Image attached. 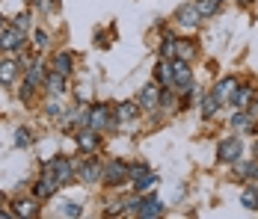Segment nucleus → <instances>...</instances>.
<instances>
[{
	"label": "nucleus",
	"mask_w": 258,
	"mask_h": 219,
	"mask_svg": "<svg viewBox=\"0 0 258 219\" xmlns=\"http://www.w3.org/2000/svg\"><path fill=\"white\" fill-rule=\"evenodd\" d=\"M128 178H131V166L125 160H107L104 163L101 181L107 187H122V184H128Z\"/></svg>",
	"instance_id": "f257e3e1"
},
{
	"label": "nucleus",
	"mask_w": 258,
	"mask_h": 219,
	"mask_svg": "<svg viewBox=\"0 0 258 219\" xmlns=\"http://www.w3.org/2000/svg\"><path fill=\"white\" fill-rule=\"evenodd\" d=\"M45 169L59 181V187H66V184H72V181L78 178V172H75V166H72V160H69V157H62V154H56Z\"/></svg>",
	"instance_id": "f03ea898"
},
{
	"label": "nucleus",
	"mask_w": 258,
	"mask_h": 219,
	"mask_svg": "<svg viewBox=\"0 0 258 219\" xmlns=\"http://www.w3.org/2000/svg\"><path fill=\"white\" fill-rule=\"evenodd\" d=\"M24 48V30L15 24H6V30L0 33V50H6V53H18V50Z\"/></svg>",
	"instance_id": "7ed1b4c3"
},
{
	"label": "nucleus",
	"mask_w": 258,
	"mask_h": 219,
	"mask_svg": "<svg viewBox=\"0 0 258 219\" xmlns=\"http://www.w3.org/2000/svg\"><path fill=\"white\" fill-rule=\"evenodd\" d=\"M240 151H243V142L237 136H226L220 145H217V160L220 163H237L240 160Z\"/></svg>",
	"instance_id": "20e7f679"
},
{
	"label": "nucleus",
	"mask_w": 258,
	"mask_h": 219,
	"mask_svg": "<svg viewBox=\"0 0 258 219\" xmlns=\"http://www.w3.org/2000/svg\"><path fill=\"white\" fill-rule=\"evenodd\" d=\"M113 113H110V107H104V104H95L92 110H86V127H92V130H104L107 124H113Z\"/></svg>",
	"instance_id": "39448f33"
},
{
	"label": "nucleus",
	"mask_w": 258,
	"mask_h": 219,
	"mask_svg": "<svg viewBox=\"0 0 258 219\" xmlns=\"http://www.w3.org/2000/svg\"><path fill=\"white\" fill-rule=\"evenodd\" d=\"M59 190V181L53 178L48 169H42V178L36 181V187H33V195L39 198V201H48V198H53V193Z\"/></svg>",
	"instance_id": "423d86ee"
},
{
	"label": "nucleus",
	"mask_w": 258,
	"mask_h": 219,
	"mask_svg": "<svg viewBox=\"0 0 258 219\" xmlns=\"http://www.w3.org/2000/svg\"><path fill=\"white\" fill-rule=\"evenodd\" d=\"M172 71H175V86L178 92H190L193 89V71L187 59H172Z\"/></svg>",
	"instance_id": "0eeeda50"
},
{
	"label": "nucleus",
	"mask_w": 258,
	"mask_h": 219,
	"mask_svg": "<svg viewBox=\"0 0 258 219\" xmlns=\"http://www.w3.org/2000/svg\"><path fill=\"white\" fill-rule=\"evenodd\" d=\"M101 175H104V166H101V160H95V157L83 160L78 169L80 184H95V181H101Z\"/></svg>",
	"instance_id": "6e6552de"
},
{
	"label": "nucleus",
	"mask_w": 258,
	"mask_h": 219,
	"mask_svg": "<svg viewBox=\"0 0 258 219\" xmlns=\"http://www.w3.org/2000/svg\"><path fill=\"white\" fill-rule=\"evenodd\" d=\"M175 21H178L184 30H196V27L202 24V15H199L196 3H187V6H181L178 12H175Z\"/></svg>",
	"instance_id": "1a4fd4ad"
},
{
	"label": "nucleus",
	"mask_w": 258,
	"mask_h": 219,
	"mask_svg": "<svg viewBox=\"0 0 258 219\" xmlns=\"http://www.w3.org/2000/svg\"><path fill=\"white\" fill-rule=\"evenodd\" d=\"M155 83L163 89H172L175 86V71H172V59H160L155 68Z\"/></svg>",
	"instance_id": "9d476101"
},
{
	"label": "nucleus",
	"mask_w": 258,
	"mask_h": 219,
	"mask_svg": "<svg viewBox=\"0 0 258 219\" xmlns=\"http://www.w3.org/2000/svg\"><path fill=\"white\" fill-rule=\"evenodd\" d=\"M163 210H166V207H163V201H160V198L146 195V198H143V204H140V213H137V216H140V219H155V216H163Z\"/></svg>",
	"instance_id": "9b49d317"
},
{
	"label": "nucleus",
	"mask_w": 258,
	"mask_h": 219,
	"mask_svg": "<svg viewBox=\"0 0 258 219\" xmlns=\"http://www.w3.org/2000/svg\"><path fill=\"white\" fill-rule=\"evenodd\" d=\"M101 145V136H98V130H92V127H86V130H80L78 133V148L83 154H92V151H98Z\"/></svg>",
	"instance_id": "f8f14e48"
},
{
	"label": "nucleus",
	"mask_w": 258,
	"mask_h": 219,
	"mask_svg": "<svg viewBox=\"0 0 258 219\" xmlns=\"http://www.w3.org/2000/svg\"><path fill=\"white\" fill-rule=\"evenodd\" d=\"M160 86L157 83H149V86H143V92H140V107L143 110H155V107H160Z\"/></svg>",
	"instance_id": "ddd939ff"
},
{
	"label": "nucleus",
	"mask_w": 258,
	"mask_h": 219,
	"mask_svg": "<svg viewBox=\"0 0 258 219\" xmlns=\"http://www.w3.org/2000/svg\"><path fill=\"white\" fill-rule=\"evenodd\" d=\"M234 89H237V80H234V77H223V80L214 86V95H217V101H220V104H232Z\"/></svg>",
	"instance_id": "4468645a"
},
{
	"label": "nucleus",
	"mask_w": 258,
	"mask_h": 219,
	"mask_svg": "<svg viewBox=\"0 0 258 219\" xmlns=\"http://www.w3.org/2000/svg\"><path fill=\"white\" fill-rule=\"evenodd\" d=\"M140 110H143V107H140V101H122V104H116L113 119H116V124H119V122H131Z\"/></svg>",
	"instance_id": "2eb2a0df"
},
{
	"label": "nucleus",
	"mask_w": 258,
	"mask_h": 219,
	"mask_svg": "<svg viewBox=\"0 0 258 219\" xmlns=\"http://www.w3.org/2000/svg\"><path fill=\"white\" fill-rule=\"evenodd\" d=\"M51 65H53L56 74H66V77H69V74L75 71V56H72L69 50H59V53L51 59Z\"/></svg>",
	"instance_id": "dca6fc26"
},
{
	"label": "nucleus",
	"mask_w": 258,
	"mask_h": 219,
	"mask_svg": "<svg viewBox=\"0 0 258 219\" xmlns=\"http://www.w3.org/2000/svg\"><path fill=\"white\" fill-rule=\"evenodd\" d=\"M18 62L15 59H0V86H12L15 77H18Z\"/></svg>",
	"instance_id": "f3484780"
},
{
	"label": "nucleus",
	"mask_w": 258,
	"mask_h": 219,
	"mask_svg": "<svg viewBox=\"0 0 258 219\" xmlns=\"http://www.w3.org/2000/svg\"><path fill=\"white\" fill-rule=\"evenodd\" d=\"M45 89H48V95H51V98L66 95V74L51 71L48 77H45Z\"/></svg>",
	"instance_id": "a211bd4d"
},
{
	"label": "nucleus",
	"mask_w": 258,
	"mask_h": 219,
	"mask_svg": "<svg viewBox=\"0 0 258 219\" xmlns=\"http://www.w3.org/2000/svg\"><path fill=\"white\" fill-rule=\"evenodd\" d=\"M12 207H15V216H27V219L39 216V198H36V195L27 198V201H15Z\"/></svg>",
	"instance_id": "6ab92c4d"
},
{
	"label": "nucleus",
	"mask_w": 258,
	"mask_h": 219,
	"mask_svg": "<svg viewBox=\"0 0 258 219\" xmlns=\"http://www.w3.org/2000/svg\"><path fill=\"white\" fill-rule=\"evenodd\" d=\"M252 95H255L252 86H237V89H234V98H232V107L234 110H246L249 101H252Z\"/></svg>",
	"instance_id": "aec40b11"
},
{
	"label": "nucleus",
	"mask_w": 258,
	"mask_h": 219,
	"mask_svg": "<svg viewBox=\"0 0 258 219\" xmlns=\"http://www.w3.org/2000/svg\"><path fill=\"white\" fill-rule=\"evenodd\" d=\"M155 184H157V175H155V172H146V175L134 178V190H137L140 195L149 193V190H155Z\"/></svg>",
	"instance_id": "412c9836"
},
{
	"label": "nucleus",
	"mask_w": 258,
	"mask_h": 219,
	"mask_svg": "<svg viewBox=\"0 0 258 219\" xmlns=\"http://www.w3.org/2000/svg\"><path fill=\"white\" fill-rule=\"evenodd\" d=\"M196 56V42H190V39H184V42H175V59H193Z\"/></svg>",
	"instance_id": "4be33fe9"
},
{
	"label": "nucleus",
	"mask_w": 258,
	"mask_h": 219,
	"mask_svg": "<svg viewBox=\"0 0 258 219\" xmlns=\"http://www.w3.org/2000/svg\"><path fill=\"white\" fill-rule=\"evenodd\" d=\"M240 204L246 207V210H258V187H243V193H240Z\"/></svg>",
	"instance_id": "5701e85b"
},
{
	"label": "nucleus",
	"mask_w": 258,
	"mask_h": 219,
	"mask_svg": "<svg viewBox=\"0 0 258 219\" xmlns=\"http://www.w3.org/2000/svg\"><path fill=\"white\" fill-rule=\"evenodd\" d=\"M217 110H220V101H217V95H214V92L202 98V116H205V119L217 116Z\"/></svg>",
	"instance_id": "b1692460"
},
{
	"label": "nucleus",
	"mask_w": 258,
	"mask_h": 219,
	"mask_svg": "<svg viewBox=\"0 0 258 219\" xmlns=\"http://www.w3.org/2000/svg\"><path fill=\"white\" fill-rule=\"evenodd\" d=\"M234 172H237L240 178H252V181H255V178H258V160H249V163H237V166H234Z\"/></svg>",
	"instance_id": "393cba45"
},
{
	"label": "nucleus",
	"mask_w": 258,
	"mask_h": 219,
	"mask_svg": "<svg viewBox=\"0 0 258 219\" xmlns=\"http://www.w3.org/2000/svg\"><path fill=\"white\" fill-rule=\"evenodd\" d=\"M217 6H220V0H196V9H199L202 18H211L217 12Z\"/></svg>",
	"instance_id": "a878e982"
},
{
	"label": "nucleus",
	"mask_w": 258,
	"mask_h": 219,
	"mask_svg": "<svg viewBox=\"0 0 258 219\" xmlns=\"http://www.w3.org/2000/svg\"><path fill=\"white\" fill-rule=\"evenodd\" d=\"M175 42H178V39L166 36V42L160 45V59H175Z\"/></svg>",
	"instance_id": "bb28decb"
},
{
	"label": "nucleus",
	"mask_w": 258,
	"mask_h": 219,
	"mask_svg": "<svg viewBox=\"0 0 258 219\" xmlns=\"http://www.w3.org/2000/svg\"><path fill=\"white\" fill-rule=\"evenodd\" d=\"M30 142H33L30 130H27V127H18V130H15V148H27Z\"/></svg>",
	"instance_id": "cd10ccee"
},
{
	"label": "nucleus",
	"mask_w": 258,
	"mask_h": 219,
	"mask_svg": "<svg viewBox=\"0 0 258 219\" xmlns=\"http://www.w3.org/2000/svg\"><path fill=\"white\" fill-rule=\"evenodd\" d=\"M33 48L36 50L48 48V33H45V30H33Z\"/></svg>",
	"instance_id": "c85d7f7f"
},
{
	"label": "nucleus",
	"mask_w": 258,
	"mask_h": 219,
	"mask_svg": "<svg viewBox=\"0 0 258 219\" xmlns=\"http://www.w3.org/2000/svg\"><path fill=\"white\" fill-rule=\"evenodd\" d=\"M232 127H237V130L249 127V119H246V113H243V110H237V113L232 116Z\"/></svg>",
	"instance_id": "c756f323"
},
{
	"label": "nucleus",
	"mask_w": 258,
	"mask_h": 219,
	"mask_svg": "<svg viewBox=\"0 0 258 219\" xmlns=\"http://www.w3.org/2000/svg\"><path fill=\"white\" fill-rule=\"evenodd\" d=\"M80 213H83V210H80V204H75V201H72V204L66 201V204L59 207V216H80Z\"/></svg>",
	"instance_id": "7c9ffc66"
},
{
	"label": "nucleus",
	"mask_w": 258,
	"mask_h": 219,
	"mask_svg": "<svg viewBox=\"0 0 258 219\" xmlns=\"http://www.w3.org/2000/svg\"><path fill=\"white\" fill-rule=\"evenodd\" d=\"M33 6H36V9H42V12H56V9H59V3H56V0H33Z\"/></svg>",
	"instance_id": "2f4dec72"
},
{
	"label": "nucleus",
	"mask_w": 258,
	"mask_h": 219,
	"mask_svg": "<svg viewBox=\"0 0 258 219\" xmlns=\"http://www.w3.org/2000/svg\"><path fill=\"white\" fill-rule=\"evenodd\" d=\"M12 24L15 27H21V30H30V15H27V12H18V15H15V18H12Z\"/></svg>",
	"instance_id": "473e14b6"
},
{
	"label": "nucleus",
	"mask_w": 258,
	"mask_h": 219,
	"mask_svg": "<svg viewBox=\"0 0 258 219\" xmlns=\"http://www.w3.org/2000/svg\"><path fill=\"white\" fill-rule=\"evenodd\" d=\"M45 110H48V116H53V119H56V116H59V113H62V110H59V104H56V101H48V107H45Z\"/></svg>",
	"instance_id": "72a5a7b5"
},
{
	"label": "nucleus",
	"mask_w": 258,
	"mask_h": 219,
	"mask_svg": "<svg viewBox=\"0 0 258 219\" xmlns=\"http://www.w3.org/2000/svg\"><path fill=\"white\" fill-rule=\"evenodd\" d=\"M3 30H6V18H3V15H0V33H3Z\"/></svg>",
	"instance_id": "f704fd0d"
},
{
	"label": "nucleus",
	"mask_w": 258,
	"mask_h": 219,
	"mask_svg": "<svg viewBox=\"0 0 258 219\" xmlns=\"http://www.w3.org/2000/svg\"><path fill=\"white\" fill-rule=\"evenodd\" d=\"M255 113H258V101H255Z\"/></svg>",
	"instance_id": "c9c22d12"
},
{
	"label": "nucleus",
	"mask_w": 258,
	"mask_h": 219,
	"mask_svg": "<svg viewBox=\"0 0 258 219\" xmlns=\"http://www.w3.org/2000/svg\"><path fill=\"white\" fill-rule=\"evenodd\" d=\"M240 3H249V0H240Z\"/></svg>",
	"instance_id": "e433bc0d"
},
{
	"label": "nucleus",
	"mask_w": 258,
	"mask_h": 219,
	"mask_svg": "<svg viewBox=\"0 0 258 219\" xmlns=\"http://www.w3.org/2000/svg\"><path fill=\"white\" fill-rule=\"evenodd\" d=\"M220 3H223V0H220Z\"/></svg>",
	"instance_id": "4c0bfd02"
}]
</instances>
